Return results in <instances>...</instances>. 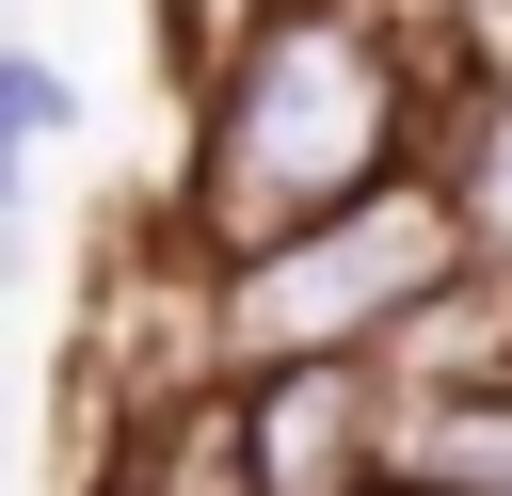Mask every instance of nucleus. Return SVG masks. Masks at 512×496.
Wrapping results in <instances>:
<instances>
[{
	"mask_svg": "<svg viewBox=\"0 0 512 496\" xmlns=\"http://www.w3.org/2000/svg\"><path fill=\"white\" fill-rule=\"evenodd\" d=\"M16 192H32V128L0 112V224H16Z\"/></svg>",
	"mask_w": 512,
	"mask_h": 496,
	"instance_id": "0eeeda50",
	"label": "nucleus"
},
{
	"mask_svg": "<svg viewBox=\"0 0 512 496\" xmlns=\"http://www.w3.org/2000/svg\"><path fill=\"white\" fill-rule=\"evenodd\" d=\"M368 496H448V480H416V464H400V480H368Z\"/></svg>",
	"mask_w": 512,
	"mask_h": 496,
	"instance_id": "6e6552de",
	"label": "nucleus"
},
{
	"mask_svg": "<svg viewBox=\"0 0 512 496\" xmlns=\"http://www.w3.org/2000/svg\"><path fill=\"white\" fill-rule=\"evenodd\" d=\"M400 464L448 496H512V368L496 384H400Z\"/></svg>",
	"mask_w": 512,
	"mask_h": 496,
	"instance_id": "20e7f679",
	"label": "nucleus"
},
{
	"mask_svg": "<svg viewBox=\"0 0 512 496\" xmlns=\"http://www.w3.org/2000/svg\"><path fill=\"white\" fill-rule=\"evenodd\" d=\"M432 160H448V192H464L480 256H512V48H480V64L448 80V128H432Z\"/></svg>",
	"mask_w": 512,
	"mask_h": 496,
	"instance_id": "39448f33",
	"label": "nucleus"
},
{
	"mask_svg": "<svg viewBox=\"0 0 512 496\" xmlns=\"http://www.w3.org/2000/svg\"><path fill=\"white\" fill-rule=\"evenodd\" d=\"M480 256L448 160H400L384 192L256 240V256H208V320H224V368H288V352H384L448 272Z\"/></svg>",
	"mask_w": 512,
	"mask_h": 496,
	"instance_id": "f03ea898",
	"label": "nucleus"
},
{
	"mask_svg": "<svg viewBox=\"0 0 512 496\" xmlns=\"http://www.w3.org/2000/svg\"><path fill=\"white\" fill-rule=\"evenodd\" d=\"M224 384H240L256 496H368V480H400V368L384 352H288V368H224Z\"/></svg>",
	"mask_w": 512,
	"mask_h": 496,
	"instance_id": "7ed1b4c3",
	"label": "nucleus"
},
{
	"mask_svg": "<svg viewBox=\"0 0 512 496\" xmlns=\"http://www.w3.org/2000/svg\"><path fill=\"white\" fill-rule=\"evenodd\" d=\"M464 16L432 0H272L208 80H192V128H176V240L192 256H256L352 192H384L400 160H432L448 128V80H464Z\"/></svg>",
	"mask_w": 512,
	"mask_h": 496,
	"instance_id": "f257e3e1",
	"label": "nucleus"
},
{
	"mask_svg": "<svg viewBox=\"0 0 512 496\" xmlns=\"http://www.w3.org/2000/svg\"><path fill=\"white\" fill-rule=\"evenodd\" d=\"M0 112H16L32 144H64V128H80V80H64L48 48H16V32H0Z\"/></svg>",
	"mask_w": 512,
	"mask_h": 496,
	"instance_id": "423d86ee",
	"label": "nucleus"
}]
</instances>
